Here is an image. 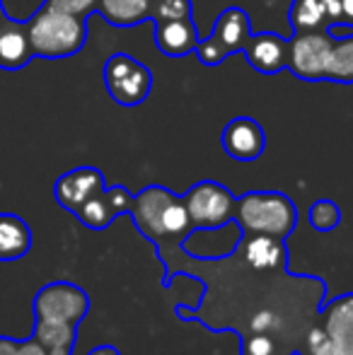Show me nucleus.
<instances>
[{
  "mask_svg": "<svg viewBox=\"0 0 353 355\" xmlns=\"http://www.w3.org/2000/svg\"><path fill=\"white\" fill-rule=\"evenodd\" d=\"M320 309L325 314L322 329L332 338V343L344 355H353V293L341 295Z\"/></svg>",
  "mask_w": 353,
  "mask_h": 355,
  "instance_id": "4468645a",
  "label": "nucleus"
},
{
  "mask_svg": "<svg viewBox=\"0 0 353 355\" xmlns=\"http://www.w3.org/2000/svg\"><path fill=\"white\" fill-rule=\"evenodd\" d=\"M327 12H329L332 27H339V22H341V0H327Z\"/></svg>",
  "mask_w": 353,
  "mask_h": 355,
  "instance_id": "c85d7f7f",
  "label": "nucleus"
},
{
  "mask_svg": "<svg viewBox=\"0 0 353 355\" xmlns=\"http://www.w3.org/2000/svg\"><path fill=\"white\" fill-rule=\"evenodd\" d=\"M242 355H273V341L266 334H255V336L245 338Z\"/></svg>",
  "mask_w": 353,
  "mask_h": 355,
  "instance_id": "a878e982",
  "label": "nucleus"
},
{
  "mask_svg": "<svg viewBox=\"0 0 353 355\" xmlns=\"http://www.w3.org/2000/svg\"><path fill=\"white\" fill-rule=\"evenodd\" d=\"M293 32H322L332 29L329 12H327V0H293L291 12Z\"/></svg>",
  "mask_w": 353,
  "mask_h": 355,
  "instance_id": "aec40b11",
  "label": "nucleus"
},
{
  "mask_svg": "<svg viewBox=\"0 0 353 355\" xmlns=\"http://www.w3.org/2000/svg\"><path fill=\"white\" fill-rule=\"evenodd\" d=\"M32 249V230L19 215L0 213V261L22 259Z\"/></svg>",
  "mask_w": 353,
  "mask_h": 355,
  "instance_id": "f3484780",
  "label": "nucleus"
},
{
  "mask_svg": "<svg viewBox=\"0 0 353 355\" xmlns=\"http://www.w3.org/2000/svg\"><path fill=\"white\" fill-rule=\"evenodd\" d=\"M99 0H46V8L58 10V12H66V15H76V17H85L89 12L97 10Z\"/></svg>",
  "mask_w": 353,
  "mask_h": 355,
  "instance_id": "b1692460",
  "label": "nucleus"
},
{
  "mask_svg": "<svg viewBox=\"0 0 353 355\" xmlns=\"http://www.w3.org/2000/svg\"><path fill=\"white\" fill-rule=\"evenodd\" d=\"M32 336L46 348L49 355H73L78 341V324L34 319Z\"/></svg>",
  "mask_w": 353,
  "mask_h": 355,
  "instance_id": "a211bd4d",
  "label": "nucleus"
},
{
  "mask_svg": "<svg viewBox=\"0 0 353 355\" xmlns=\"http://www.w3.org/2000/svg\"><path fill=\"white\" fill-rule=\"evenodd\" d=\"M155 44L165 56L182 58L196 51L198 34L193 27L191 17L189 19H165L155 22Z\"/></svg>",
  "mask_w": 353,
  "mask_h": 355,
  "instance_id": "dca6fc26",
  "label": "nucleus"
},
{
  "mask_svg": "<svg viewBox=\"0 0 353 355\" xmlns=\"http://www.w3.org/2000/svg\"><path fill=\"white\" fill-rule=\"evenodd\" d=\"M104 85L112 99L121 107H138L153 89V73L128 53H114L104 63Z\"/></svg>",
  "mask_w": 353,
  "mask_h": 355,
  "instance_id": "423d86ee",
  "label": "nucleus"
},
{
  "mask_svg": "<svg viewBox=\"0 0 353 355\" xmlns=\"http://www.w3.org/2000/svg\"><path fill=\"white\" fill-rule=\"evenodd\" d=\"M266 148V133L255 119L237 116L223 131V150L237 162H252L261 157Z\"/></svg>",
  "mask_w": 353,
  "mask_h": 355,
  "instance_id": "9b49d317",
  "label": "nucleus"
},
{
  "mask_svg": "<svg viewBox=\"0 0 353 355\" xmlns=\"http://www.w3.org/2000/svg\"><path fill=\"white\" fill-rule=\"evenodd\" d=\"M19 341L12 336H0V355H17Z\"/></svg>",
  "mask_w": 353,
  "mask_h": 355,
  "instance_id": "cd10ccee",
  "label": "nucleus"
},
{
  "mask_svg": "<svg viewBox=\"0 0 353 355\" xmlns=\"http://www.w3.org/2000/svg\"><path fill=\"white\" fill-rule=\"evenodd\" d=\"M97 12L114 27H136L150 17V0H99Z\"/></svg>",
  "mask_w": 353,
  "mask_h": 355,
  "instance_id": "6ab92c4d",
  "label": "nucleus"
},
{
  "mask_svg": "<svg viewBox=\"0 0 353 355\" xmlns=\"http://www.w3.org/2000/svg\"><path fill=\"white\" fill-rule=\"evenodd\" d=\"M242 254H245L247 266L259 273L286 268V263H288L286 239L266 237V234H247Z\"/></svg>",
  "mask_w": 353,
  "mask_h": 355,
  "instance_id": "2eb2a0df",
  "label": "nucleus"
},
{
  "mask_svg": "<svg viewBox=\"0 0 353 355\" xmlns=\"http://www.w3.org/2000/svg\"><path fill=\"white\" fill-rule=\"evenodd\" d=\"M307 218H310L312 230H317V232H332V230H336L341 225V208L334 201L322 198V201L312 203Z\"/></svg>",
  "mask_w": 353,
  "mask_h": 355,
  "instance_id": "4be33fe9",
  "label": "nucleus"
},
{
  "mask_svg": "<svg viewBox=\"0 0 353 355\" xmlns=\"http://www.w3.org/2000/svg\"><path fill=\"white\" fill-rule=\"evenodd\" d=\"M332 46H334V39H332L329 29H322V32H293V39H288L286 68L300 80L320 83L327 75Z\"/></svg>",
  "mask_w": 353,
  "mask_h": 355,
  "instance_id": "0eeeda50",
  "label": "nucleus"
},
{
  "mask_svg": "<svg viewBox=\"0 0 353 355\" xmlns=\"http://www.w3.org/2000/svg\"><path fill=\"white\" fill-rule=\"evenodd\" d=\"M133 193L123 187H107L78 208L76 218L89 230H107L112 220L121 213H128Z\"/></svg>",
  "mask_w": 353,
  "mask_h": 355,
  "instance_id": "9d476101",
  "label": "nucleus"
},
{
  "mask_svg": "<svg viewBox=\"0 0 353 355\" xmlns=\"http://www.w3.org/2000/svg\"><path fill=\"white\" fill-rule=\"evenodd\" d=\"M235 223L242 234L286 239L298 225V211L281 191H247L235 203Z\"/></svg>",
  "mask_w": 353,
  "mask_h": 355,
  "instance_id": "f03ea898",
  "label": "nucleus"
},
{
  "mask_svg": "<svg viewBox=\"0 0 353 355\" xmlns=\"http://www.w3.org/2000/svg\"><path fill=\"white\" fill-rule=\"evenodd\" d=\"M104 189H107L104 174L97 167H78L58 177V182L53 184V196H56L58 206L76 215L83 203Z\"/></svg>",
  "mask_w": 353,
  "mask_h": 355,
  "instance_id": "1a4fd4ad",
  "label": "nucleus"
},
{
  "mask_svg": "<svg viewBox=\"0 0 353 355\" xmlns=\"http://www.w3.org/2000/svg\"><path fill=\"white\" fill-rule=\"evenodd\" d=\"M193 230H218L235 223L237 198L218 182H198L184 193Z\"/></svg>",
  "mask_w": 353,
  "mask_h": 355,
  "instance_id": "20e7f679",
  "label": "nucleus"
},
{
  "mask_svg": "<svg viewBox=\"0 0 353 355\" xmlns=\"http://www.w3.org/2000/svg\"><path fill=\"white\" fill-rule=\"evenodd\" d=\"M27 32L34 56L42 58L76 56L87 42L85 17L58 12L46 5L27 19Z\"/></svg>",
  "mask_w": 353,
  "mask_h": 355,
  "instance_id": "7ed1b4c3",
  "label": "nucleus"
},
{
  "mask_svg": "<svg viewBox=\"0 0 353 355\" xmlns=\"http://www.w3.org/2000/svg\"><path fill=\"white\" fill-rule=\"evenodd\" d=\"M3 15H5V10H3V5H0V17H3Z\"/></svg>",
  "mask_w": 353,
  "mask_h": 355,
  "instance_id": "2f4dec72",
  "label": "nucleus"
},
{
  "mask_svg": "<svg viewBox=\"0 0 353 355\" xmlns=\"http://www.w3.org/2000/svg\"><path fill=\"white\" fill-rule=\"evenodd\" d=\"M87 355H121V353H119V348H114V346H97Z\"/></svg>",
  "mask_w": 353,
  "mask_h": 355,
  "instance_id": "7c9ffc66",
  "label": "nucleus"
},
{
  "mask_svg": "<svg viewBox=\"0 0 353 355\" xmlns=\"http://www.w3.org/2000/svg\"><path fill=\"white\" fill-rule=\"evenodd\" d=\"M245 56L250 61V66L255 71L273 75L286 68V58H288V39L278 37L273 32H259V34H250L245 44Z\"/></svg>",
  "mask_w": 353,
  "mask_h": 355,
  "instance_id": "ddd939ff",
  "label": "nucleus"
},
{
  "mask_svg": "<svg viewBox=\"0 0 353 355\" xmlns=\"http://www.w3.org/2000/svg\"><path fill=\"white\" fill-rule=\"evenodd\" d=\"M17 355H49V353H46V348L37 341V338L29 336V338H24V341H19Z\"/></svg>",
  "mask_w": 353,
  "mask_h": 355,
  "instance_id": "bb28decb",
  "label": "nucleus"
},
{
  "mask_svg": "<svg viewBox=\"0 0 353 355\" xmlns=\"http://www.w3.org/2000/svg\"><path fill=\"white\" fill-rule=\"evenodd\" d=\"M250 17L242 8H227L218 15L213 32L196 44V56L203 66H218L235 51H242L250 39Z\"/></svg>",
  "mask_w": 353,
  "mask_h": 355,
  "instance_id": "39448f33",
  "label": "nucleus"
},
{
  "mask_svg": "<svg viewBox=\"0 0 353 355\" xmlns=\"http://www.w3.org/2000/svg\"><path fill=\"white\" fill-rule=\"evenodd\" d=\"M307 348H310V355H344L332 343V338L327 336L322 327L310 331V336H307Z\"/></svg>",
  "mask_w": 353,
  "mask_h": 355,
  "instance_id": "393cba45",
  "label": "nucleus"
},
{
  "mask_svg": "<svg viewBox=\"0 0 353 355\" xmlns=\"http://www.w3.org/2000/svg\"><path fill=\"white\" fill-rule=\"evenodd\" d=\"M325 80L353 85V37H344L334 42Z\"/></svg>",
  "mask_w": 353,
  "mask_h": 355,
  "instance_id": "412c9836",
  "label": "nucleus"
},
{
  "mask_svg": "<svg viewBox=\"0 0 353 355\" xmlns=\"http://www.w3.org/2000/svg\"><path fill=\"white\" fill-rule=\"evenodd\" d=\"M128 215L136 223L138 232L155 244L157 254L162 249V242H184L189 234L196 232L184 206V198L160 184H153L136 193Z\"/></svg>",
  "mask_w": 353,
  "mask_h": 355,
  "instance_id": "f257e3e1",
  "label": "nucleus"
},
{
  "mask_svg": "<svg viewBox=\"0 0 353 355\" xmlns=\"http://www.w3.org/2000/svg\"><path fill=\"white\" fill-rule=\"evenodd\" d=\"M32 309L34 319L80 324L89 312V295L76 283H46L34 295Z\"/></svg>",
  "mask_w": 353,
  "mask_h": 355,
  "instance_id": "6e6552de",
  "label": "nucleus"
},
{
  "mask_svg": "<svg viewBox=\"0 0 353 355\" xmlns=\"http://www.w3.org/2000/svg\"><path fill=\"white\" fill-rule=\"evenodd\" d=\"M34 58L32 42H29L27 22L10 17L8 12L0 17V68L3 71H19Z\"/></svg>",
  "mask_w": 353,
  "mask_h": 355,
  "instance_id": "f8f14e48",
  "label": "nucleus"
},
{
  "mask_svg": "<svg viewBox=\"0 0 353 355\" xmlns=\"http://www.w3.org/2000/svg\"><path fill=\"white\" fill-rule=\"evenodd\" d=\"M339 27H353V0H341V22Z\"/></svg>",
  "mask_w": 353,
  "mask_h": 355,
  "instance_id": "c756f323",
  "label": "nucleus"
},
{
  "mask_svg": "<svg viewBox=\"0 0 353 355\" xmlns=\"http://www.w3.org/2000/svg\"><path fill=\"white\" fill-rule=\"evenodd\" d=\"M150 17L155 22L189 19L191 17V0H150Z\"/></svg>",
  "mask_w": 353,
  "mask_h": 355,
  "instance_id": "5701e85b",
  "label": "nucleus"
}]
</instances>
